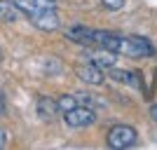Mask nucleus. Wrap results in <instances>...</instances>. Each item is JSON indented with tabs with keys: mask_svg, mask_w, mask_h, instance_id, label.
<instances>
[{
	"mask_svg": "<svg viewBox=\"0 0 157 150\" xmlns=\"http://www.w3.org/2000/svg\"><path fill=\"white\" fill-rule=\"evenodd\" d=\"M136 129L129 127V124H115L110 131H108V145L115 150H124V148H131L136 143Z\"/></svg>",
	"mask_w": 157,
	"mask_h": 150,
	"instance_id": "obj_1",
	"label": "nucleus"
},
{
	"mask_svg": "<svg viewBox=\"0 0 157 150\" xmlns=\"http://www.w3.org/2000/svg\"><path fill=\"white\" fill-rule=\"evenodd\" d=\"M63 120L73 129H85V127H92V124L96 122V113H94V108L82 103V106H75L73 110L63 113Z\"/></svg>",
	"mask_w": 157,
	"mask_h": 150,
	"instance_id": "obj_2",
	"label": "nucleus"
},
{
	"mask_svg": "<svg viewBox=\"0 0 157 150\" xmlns=\"http://www.w3.org/2000/svg\"><path fill=\"white\" fill-rule=\"evenodd\" d=\"M85 61L103 68V71H113L115 68V61H117V54L113 49H105V47H98V45H92L89 49L85 52Z\"/></svg>",
	"mask_w": 157,
	"mask_h": 150,
	"instance_id": "obj_3",
	"label": "nucleus"
},
{
	"mask_svg": "<svg viewBox=\"0 0 157 150\" xmlns=\"http://www.w3.org/2000/svg\"><path fill=\"white\" fill-rule=\"evenodd\" d=\"M63 35L71 42L75 45H85V47H92V35H94V28H87L85 24H71V26L63 31Z\"/></svg>",
	"mask_w": 157,
	"mask_h": 150,
	"instance_id": "obj_4",
	"label": "nucleus"
},
{
	"mask_svg": "<svg viewBox=\"0 0 157 150\" xmlns=\"http://www.w3.org/2000/svg\"><path fill=\"white\" fill-rule=\"evenodd\" d=\"M31 24L35 28H40V31L52 33V31L59 28V14H56V10H42V12L31 17Z\"/></svg>",
	"mask_w": 157,
	"mask_h": 150,
	"instance_id": "obj_5",
	"label": "nucleus"
},
{
	"mask_svg": "<svg viewBox=\"0 0 157 150\" xmlns=\"http://www.w3.org/2000/svg\"><path fill=\"white\" fill-rule=\"evenodd\" d=\"M75 73H78V78L82 80V82H87V85H101L103 82V68H98V66L94 63H80L78 68H75Z\"/></svg>",
	"mask_w": 157,
	"mask_h": 150,
	"instance_id": "obj_6",
	"label": "nucleus"
},
{
	"mask_svg": "<svg viewBox=\"0 0 157 150\" xmlns=\"http://www.w3.org/2000/svg\"><path fill=\"white\" fill-rule=\"evenodd\" d=\"M19 10L26 14L28 19H31L33 14L42 12V10H54V0H14Z\"/></svg>",
	"mask_w": 157,
	"mask_h": 150,
	"instance_id": "obj_7",
	"label": "nucleus"
},
{
	"mask_svg": "<svg viewBox=\"0 0 157 150\" xmlns=\"http://www.w3.org/2000/svg\"><path fill=\"white\" fill-rule=\"evenodd\" d=\"M59 103L54 101V98H49V96H40L38 98V115L45 122H52V120H56V115H59Z\"/></svg>",
	"mask_w": 157,
	"mask_h": 150,
	"instance_id": "obj_8",
	"label": "nucleus"
},
{
	"mask_svg": "<svg viewBox=\"0 0 157 150\" xmlns=\"http://www.w3.org/2000/svg\"><path fill=\"white\" fill-rule=\"evenodd\" d=\"M21 10L17 2H10V0H0V21L5 24H14V21L21 19Z\"/></svg>",
	"mask_w": 157,
	"mask_h": 150,
	"instance_id": "obj_9",
	"label": "nucleus"
},
{
	"mask_svg": "<svg viewBox=\"0 0 157 150\" xmlns=\"http://www.w3.org/2000/svg\"><path fill=\"white\" fill-rule=\"evenodd\" d=\"M113 78L117 80V82H124V85H129V87H141V82H138V73H134V71H113Z\"/></svg>",
	"mask_w": 157,
	"mask_h": 150,
	"instance_id": "obj_10",
	"label": "nucleus"
},
{
	"mask_svg": "<svg viewBox=\"0 0 157 150\" xmlns=\"http://www.w3.org/2000/svg\"><path fill=\"white\" fill-rule=\"evenodd\" d=\"M56 103H59V110H61V113H68V110H73L75 106H80V98L73 96V94H63Z\"/></svg>",
	"mask_w": 157,
	"mask_h": 150,
	"instance_id": "obj_11",
	"label": "nucleus"
},
{
	"mask_svg": "<svg viewBox=\"0 0 157 150\" xmlns=\"http://www.w3.org/2000/svg\"><path fill=\"white\" fill-rule=\"evenodd\" d=\"M101 2H103L105 10H113V12H115V10H120V7L124 5V0H101Z\"/></svg>",
	"mask_w": 157,
	"mask_h": 150,
	"instance_id": "obj_12",
	"label": "nucleus"
},
{
	"mask_svg": "<svg viewBox=\"0 0 157 150\" xmlns=\"http://www.w3.org/2000/svg\"><path fill=\"white\" fill-rule=\"evenodd\" d=\"M5 145H7V131L0 127V148H5Z\"/></svg>",
	"mask_w": 157,
	"mask_h": 150,
	"instance_id": "obj_13",
	"label": "nucleus"
},
{
	"mask_svg": "<svg viewBox=\"0 0 157 150\" xmlns=\"http://www.w3.org/2000/svg\"><path fill=\"white\" fill-rule=\"evenodd\" d=\"M150 117L157 122V103H155V106H150Z\"/></svg>",
	"mask_w": 157,
	"mask_h": 150,
	"instance_id": "obj_14",
	"label": "nucleus"
},
{
	"mask_svg": "<svg viewBox=\"0 0 157 150\" xmlns=\"http://www.w3.org/2000/svg\"><path fill=\"white\" fill-rule=\"evenodd\" d=\"M5 113V98H2V94H0V115Z\"/></svg>",
	"mask_w": 157,
	"mask_h": 150,
	"instance_id": "obj_15",
	"label": "nucleus"
},
{
	"mask_svg": "<svg viewBox=\"0 0 157 150\" xmlns=\"http://www.w3.org/2000/svg\"><path fill=\"white\" fill-rule=\"evenodd\" d=\"M0 63H2V49H0Z\"/></svg>",
	"mask_w": 157,
	"mask_h": 150,
	"instance_id": "obj_16",
	"label": "nucleus"
}]
</instances>
